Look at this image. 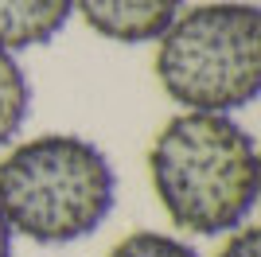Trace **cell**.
<instances>
[{"instance_id":"3","label":"cell","mask_w":261,"mask_h":257,"mask_svg":"<svg viewBox=\"0 0 261 257\" xmlns=\"http://www.w3.org/2000/svg\"><path fill=\"white\" fill-rule=\"evenodd\" d=\"M156 82L191 113H234L261 94V12L211 0L179 12L156 39Z\"/></svg>"},{"instance_id":"7","label":"cell","mask_w":261,"mask_h":257,"mask_svg":"<svg viewBox=\"0 0 261 257\" xmlns=\"http://www.w3.org/2000/svg\"><path fill=\"white\" fill-rule=\"evenodd\" d=\"M109 257H199L187 246L184 238L175 234H160V230H137L125 234L117 246L109 249Z\"/></svg>"},{"instance_id":"8","label":"cell","mask_w":261,"mask_h":257,"mask_svg":"<svg viewBox=\"0 0 261 257\" xmlns=\"http://www.w3.org/2000/svg\"><path fill=\"white\" fill-rule=\"evenodd\" d=\"M215 257H261V230L253 222L230 230V234H226V246L218 249Z\"/></svg>"},{"instance_id":"9","label":"cell","mask_w":261,"mask_h":257,"mask_svg":"<svg viewBox=\"0 0 261 257\" xmlns=\"http://www.w3.org/2000/svg\"><path fill=\"white\" fill-rule=\"evenodd\" d=\"M12 246H16V234H12L8 218H4V211H0V257H12Z\"/></svg>"},{"instance_id":"1","label":"cell","mask_w":261,"mask_h":257,"mask_svg":"<svg viewBox=\"0 0 261 257\" xmlns=\"http://www.w3.org/2000/svg\"><path fill=\"white\" fill-rule=\"evenodd\" d=\"M148 179L168 222L218 238L250 222L261 195V156L230 113H175L148 144Z\"/></svg>"},{"instance_id":"5","label":"cell","mask_w":261,"mask_h":257,"mask_svg":"<svg viewBox=\"0 0 261 257\" xmlns=\"http://www.w3.org/2000/svg\"><path fill=\"white\" fill-rule=\"evenodd\" d=\"M74 16V0H0V47L28 51L43 47Z\"/></svg>"},{"instance_id":"2","label":"cell","mask_w":261,"mask_h":257,"mask_svg":"<svg viewBox=\"0 0 261 257\" xmlns=\"http://www.w3.org/2000/svg\"><path fill=\"white\" fill-rule=\"evenodd\" d=\"M117 199V171L86 137L43 133L0 160V211L12 234L39 246H70L106 226Z\"/></svg>"},{"instance_id":"6","label":"cell","mask_w":261,"mask_h":257,"mask_svg":"<svg viewBox=\"0 0 261 257\" xmlns=\"http://www.w3.org/2000/svg\"><path fill=\"white\" fill-rule=\"evenodd\" d=\"M32 109V86L23 66L16 63V55L0 47V148L12 144V137H20L23 121Z\"/></svg>"},{"instance_id":"4","label":"cell","mask_w":261,"mask_h":257,"mask_svg":"<svg viewBox=\"0 0 261 257\" xmlns=\"http://www.w3.org/2000/svg\"><path fill=\"white\" fill-rule=\"evenodd\" d=\"M74 12L101 39L156 43L184 12V0H74Z\"/></svg>"}]
</instances>
